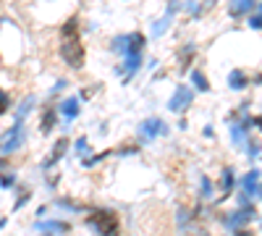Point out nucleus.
<instances>
[{
	"label": "nucleus",
	"mask_w": 262,
	"mask_h": 236,
	"mask_svg": "<svg viewBox=\"0 0 262 236\" xmlns=\"http://www.w3.org/2000/svg\"><path fill=\"white\" fill-rule=\"evenodd\" d=\"M179 128H181V132H184V128H189V121H186V118H181V121H179Z\"/></svg>",
	"instance_id": "nucleus-32"
},
{
	"label": "nucleus",
	"mask_w": 262,
	"mask_h": 236,
	"mask_svg": "<svg viewBox=\"0 0 262 236\" xmlns=\"http://www.w3.org/2000/svg\"><path fill=\"white\" fill-rule=\"evenodd\" d=\"M84 223L95 231V236H121V221L113 210H95Z\"/></svg>",
	"instance_id": "nucleus-2"
},
{
	"label": "nucleus",
	"mask_w": 262,
	"mask_h": 236,
	"mask_svg": "<svg viewBox=\"0 0 262 236\" xmlns=\"http://www.w3.org/2000/svg\"><path fill=\"white\" fill-rule=\"evenodd\" d=\"M79 16H71L66 24L60 27V58L66 66L71 69H81L86 60V50L81 42V29H79Z\"/></svg>",
	"instance_id": "nucleus-1"
},
{
	"label": "nucleus",
	"mask_w": 262,
	"mask_h": 236,
	"mask_svg": "<svg viewBox=\"0 0 262 236\" xmlns=\"http://www.w3.org/2000/svg\"><path fill=\"white\" fill-rule=\"evenodd\" d=\"M254 8H259V0H231V3H228V13L233 18L244 16V13H249Z\"/></svg>",
	"instance_id": "nucleus-13"
},
{
	"label": "nucleus",
	"mask_w": 262,
	"mask_h": 236,
	"mask_svg": "<svg viewBox=\"0 0 262 236\" xmlns=\"http://www.w3.org/2000/svg\"><path fill=\"white\" fill-rule=\"evenodd\" d=\"M66 149H69V137L63 134V137H60V139H58V142L53 144V149H50V155H48L45 160H42V168L48 170V168H53L55 163H60V158L66 155Z\"/></svg>",
	"instance_id": "nucleus-10"
},
{
	"label": "nucleus",
	"mask_w": 262,
	"mask_h": 236,
	"mask_svg": "<svg viewBox=\"0 0 262 236\" xmlns=\"http://www.w3.org/2000/svg\"><path fill=\"white\" fill-rule=\"evenodd\" d=\"M58 111L55 108H45V111H42V118H39V132L42 134H50L53 132V128H55V123H58Z\"/></svg>",
	"instance_id": "nucleus-16"
},
{
	"label": "nucleus",
	"mask_w": 262,
	"mask_h": 236,
	"mask_svg": "<svg viewBox=\"0 0 262 236\" xmlns=\"http://www.w3.org/2000/svg\"><path fill=\"white\" fill-rule=\"evenodd\" d=\"M228 87H231V92H244L249 87V76L242 69H233L228 74Z\"/></svg>",
	"instance_id": "nucleus-14"
},
{
	"label": "nucleus",
	"mask_w": 262,
	"mask_h": 236,
	"mask_svg": "<svg viewBox=\"0 0 262 236\" xmlns=\"http://www.w3.org/2000/svg\"><path fill=\"white\" fill-rule=\"evenodd\" d=\"M55 207H66V210H71V212H84V205H76V202L66 200V197H58L55 200Z\"/></svg>",
	"instance_id": "nucleus-21"
},
{
	"label": "nucleus",
	"mask_w": 262,
	"mask_h": 236,
	"mask_svg": "<svg viewBox=\"0 0 262 236\" xmlns=\"http://www.w3.org/2000/svg\"><path fill=\"white\" fill-rule=\"evenodd\" d=\"M144 45H147V37L142 32H131V34H126L123 55H144Z\"/></svg>",
	"instance_id": "nucleus-8"
},
{
	"label": "nucleus",
	"mask_w": 262,
	"mask_h": 236,
	"mask_svg": "<svg viewBox=\"0 0 262 236\" xmlns=\"http://www.w3.org/2000/svg\"><path fill=\"white\" fill-rule=\"evenodd\" d=\"M34 105H37V97L34 95H27L24 97V102H21L18 105V113H16V121H24L29 113H32V108H34Z\"/></svg>",
	"instance_id": "nucleus-18"
},
{
	"label": "nucleus",
	"mask_w": 262,
	"mask_h": 236,
	"mask_svg": "<svg viewBox=\"0 0 262 236\" xmlns=\"http://www.w3.org/2000/svg\"><path fill=\"white\" fill-rule=\"evenodd\" d=\"M212 197V181H210V176H200V200H210Z\"/></svg>",
	"instance_id": "nucleus-19"
},
{
	"label": "nucleus",
	"mask_w": 262,
	"mask_h": 236,
	"mask_svg": "<svg viewBox=\"0 0 262 236\" xmlns=\"http://www.w3.org/2000/svg\"><path fill=\"white\" fill-rule=\"evenodd\" d=\"M233 184H236V179H233V168H223V176H221V186H223V197H221V200L231 197V189H233Z\"/></svg>",
	"instance_id": "nucleus-17"
},
{
	"label": "nucleus",
	"mask_w": 262,
	"mask_h": 236,
	"mask_svg": "<svg viewBox=\"0 0 262 236\" xmlns=\"http://www.w3.org/2000/svg\"><path fill=\"white\" fill-rule=\"evenodd\" d=\"M29 197H32V191H29V189H24V191H21V195H18V200H16L13 210H21V207H24V205L29 202Z\"/></svg>",
	"instance_id": "nucleus-28"
},
{
	"label": "nucleus",
	"mask_w": 262,
	"mask_h": 236,
	"mask_svg": "<svg viewBox=\"0 0 262 236\" xmlns=\"http://www.w3.org/2000/svg\"><path fill=\"white\" fill-rule=\"evenodd\" d=\"M189 81H191V87H194L196 92H205V95L212 92V87H210V81H207L205 71H200V69H191V71H189Z\"/></svg>",
	"instance_id": "nucleus-15"
},
{
	"label": "nucleus",
	"mask_w": 262,
	"mask_h": 236,
	"mask_svg": "<svg viewBox=\"0 0 262 236\" xmlns=\"http://www.w3.org/2000/svg\"><path fill=\"white\" fill-rule=\"evenodd\" d=\"M123 45H126V34H118V37H113V39H111V53H116V55H123Z\"/></svg>",
	"instance_id": "nucleus-22"
},
{
	"label": "nucleus",
	"mask_w": 262,
	"mask_h": 236,
	"mask_svg": "<svg viewBox=\"0 0 262 236\" xmlns=\"http://www.w3.org/2000/svg\"><path fill=\"white\" fill-rule=\"evenodd\" d=\"M257 158H259V142L254 139V142H249V160H257Z\"/></svg>",
	"instance_id": "nucleus-29"
},
{
	"label": "nucleus",
	"mask_w": 262,
	"mask_h": 236,
	"mask_svg": "<svg viewBox=\"0 0 262 236\" xmlns=\"http://www.w3.org/2000/svg\"><path fill=\"white\" fill-rule=\"evenodd\" d=\"M0 186H3V189L16 186V174H13V170H3V174H0Z\"/></svg>",
	"instance_id": "nucleus-23"
},
{
	"label": "nucleus",
	"mask_w": 262,
	"mask_h": 236,
	"mask_svg": "<svg viewBox=\"0 0 262 236\" xmlns=\"http://www.w3.org/2000/svg\"><path fill=\"white\" fill-rule=\"evenodd\" d=\"M191 100H194V90L186 87V84H179L176 92H173L170 100H168V111L170 113H181V111H186L191 105Z\"/></svg>",
	"instance_id": "nucleus-5"
},
{
	"label": "nucleus",
	"mask_w": 262,
	"mask_h": 236,
	"mask_svg": "<svg viewBox=\"0 0 262 236\" xmlns=\"http://www.w3.org/2000/svg\"><path fill=\"white\" fill-rule=\"evenodd\" d=\"M8 108H11V95L6 90H0V116H6Z\"/></svg>",
	"instance_id": "nucleus-25"
},
{
	"label": "nucleus",
	"mask_w": 262,
	"mask_h": 236,
	"mask_svg": "<svg viewBox=\"0 0 262 236\" xmlns=\"http://www.w3.org/2000/svg\"><path fill=\"white\" fill-rule=\"evenodd\" d=\"M194 50H196V48L191 45V42H189V45H184V48L179 50V63H181V69H186V66H189V60L194 58Z\"/></svg>",
	"instance_id": "nucleus-20"
},
{
	"label": "nucleus",
	"mask_w": 262,
	"mask_h": 236,
	"mask_svg": "<svg viewBox=\"0 0 262 236\" xmlns=\"http://www.w3.org/2000/svg\"><path fill=\"white\" fill-rule=\"evenodd\" d=\"M6 223H8V218H0V228H3Z\"/></svg>",
	"instance_id": "nucleus-33"
},
{
	"label": "nucleus",
	"mask_w": 262,
	"mask_h": 236,
	"mask_svg": "<svg viewBox=\"0 0 262 236\" xmlns=\"http://www.w3.org/2000/svg\"><path fill=\"white\" fill-rule=\"evenodd\" d=\"M259 27H262V16H259V8H254V11H249V29L259 32Z\"/></svg>",
	"instance_id": "nucleus-24"
},
{
	"label": "nucleus",
	"mask_w": 262,
	"mask_h": 236,
	"mask_svg": "<svg viewBox=\"0 0 262 236\" xmlns=\"http://www.w3.org/2000/svg\"><path fill=\"white\" fill-rule=\"evenodd\" d=\"M242 189H244V195L249 200H257L259 197V170L257 168H252L249 174L242 179Z\"/></svg>",
	"instance_id": "nucleus-11"
},
{
	"label": "nucleus",
	"mask_w": 262,
	"mask_h": 236,
	"mask_svg": "<svg viewBox=\"0 0 262 236\" xmlns=\"http://www.w3.org/2000/svg\"><path fill=\"white\" fill-rule=\"evenodd\" d=\"M202 134H205L207 139H212V137H215V128H212V126H205V132H202Z\"/></svg>",
	"instance_id": "nucleus-31"
},
{
	"label": "nucleus",
	"mask_w": 262,
	"mask_h": 236,
	"mask_svg": "<svg viewBox=\"0 0 262 236\" xmlns=\"http://www.w3.org/2000/svg\"><path fill=\"white\" fill-rule=\"evenodd\" d=\"M34 231L63 236V233H69V231H71V226L66 223V221H37V223H34Z\"/></svg>",
	"instance_id": "nucleus-12"
},
{
	"label": "nucleus",
	"mask_w": 262,
	"mask_h": 236,
	"mask_svg": "<svg viewBox=\"0 0 262 236\" xmlns=\"http://www.w3.org/2000/svg\"><path fill=\"white\" fill-rule=\"evenodd\" d=\"M137 132H139L142 142H152V139H158V137H168L170 134V126L163 118H158V116H149V118H144L139 123Z\"/></svg>",
	"instance_id": "nucleus-4"
},
{
	"label": "nucleus",
	"mask_w": 262,
	"mask_h": 236,
	"mask_svg": "<svg viewBox=\"0 0 262 236\" xmlns=\"http://www.w3.org/2000/svg\"><path fill=\"white\" fill-rule=\"evenodd\" d=\"M252 221H257V207H252V205H244V207H238L236 212H231V216H226V226L231 231L233 228H244Z\"/></svg>",
	"instance_id": "nucleus-6"
},
{
	"label": "nucleus",
	"mask_w": 262,
	"mask_h": 236,
	"mask_svg": "<svg viewBox=\"0 0 262 236\" xmlns=\"http://www.w3.org/2000/svg\"><path fill=\"white\" fill-rule=\"evenodd\" d=\"M74 149H76V155H86V153H90V142H86V137H81V139H76V144H74Z\"/></svg>",
	"instance_id": "nucleus-27"
},
{
	"label": "nucleus",
	"mask_w": 262,
	"mask_h": 236,
	"mask_svg": "<svg viewBox=\"0 0 262 236\" xmlns=\"http://www.w3.org/2000/svg\"><path fill=\"white\" fill-rule=\"evenodd\" d=\"M79 113H81V105H79L76 97H63V100H60V105H58V116H60L66 123H71Z\"/></svg>",
	"instance_id": "nucleus-9"
},
{
	"label": "nucleus",
	"mask_w": 262,
	"mask_h": 236,
	"mask_svg": "<svg viewBox=\"0 0 262 236\" xmlns=\"http://www.w3.org/2000/svg\"><path fill=\"white\" fill-rule=\"evenodd\" d=\"M179 6H181V0H170V3L165 6V13L155 21V24H152V32H149L152 37H163V34H165V29L173 24V16H176V13L181 11Z\"/></svg>",
	"instance_id": "nucleus-7"
},
{
	"label": "nucleus",
	"mask_w": 262,
	"mask_h": 236,
	"mask_svg": "<svg viewBox=\"0 0 262 236\" xmlns=\"http://www.w3.org/2000/svg\"><path fill=\"white\" fill-rule=\"evenodd\" d=\"M233 236H254V231H249L247 226L244 228H233Z\"/></svg>",
	"instance_id": "nucleus-30"
},
{
	"label": "nucleus",
	"mask_w": 262,
	"mask_h": 236,
	"mask_svg": "<svg viewBox=\"0 0 262 236\" xmlns=\"http://www.w3.org/2000/svg\"><path fill=\"white\" fill-rule=\"evenodd\" d=\"M27 142V128H24V121H16L13 126H8L3 134H0V155H8V153H16L21 149V144Z\"/></svg>",
	"instance_id": "nucleus-3"
},
{
	"label": "nucleus",
	"mask_w": 262,
	"mask_h": 236,
	"mask_svg": "<svg viewBox=\"0 0 262 236\" xmlns=\"http://www.w3.org/2000/svg\"><path fill=\"white\" fill-rule=\"evenodd\" d=\"M66 87H69V81H66V79H58L55 84H53V87H50V92H48V97H58Z\"/></svg>",
	"instance_id": "nucleus-26"
}]
</instances>
